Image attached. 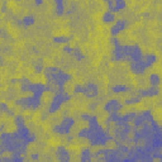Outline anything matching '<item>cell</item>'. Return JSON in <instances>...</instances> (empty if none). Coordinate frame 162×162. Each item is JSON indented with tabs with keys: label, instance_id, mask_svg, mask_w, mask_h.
<instances>
[{
	"label": "cell",
	"instance_id": "cell-1",
	"mask_svg": "<svg viewBox=\"0 0 162 162\" xmlns=\"http://www.w3.org/2000/svg\"><path fill=\"white\" fill-rule=\"evenodd\" d=\"M84 95L89 99H92V98H96L99 95V87L94 82H87V84H84Z\"/></svg>",
	"mask_w": 162,
	"mask_h": 162
},
{
	"label": "cell",
	"instance_id": "cell-2",
	"mask_svg": "<svg viewBox=\"0 0 162 162\" xmlns=\"http://www.w3.org/2000/svg\"><path fill=\"white\" fill-rule=\"evenodd\" d=\"M122 108H123V104L119 103V100H115V99H109L104 105V110L109 114L114 113V112H119Z\"/></svg>",
	"mask_w": 162,
	"mask_h": 162
},
{
	"label": "cell",
	"instance_id": "cell-3",
	"mask_svg": "<svg viewBox=\"0 0 162 162\" xmlns=\"http://www.w3.org/2000/svg\"><path fill=\"white\" fill-rule=\"evenodd\" d=\"M55 153H56V158H57L58 161H70V158H71L70 152H69L66 148H65L63 146L57 147Z\"/></svg>",
	"mask_w": 162,
	"mask_h": 162
},
{
	"label": "cell",
	"instance_id": "cell-4",
	"mask_svg": "<svg viewBox=\"0 0 162 162\" xmlns=\"http://www.w3.org/2000/svg\"><path fill=\"white\" fill-rule=\"evenodd\" d=\"M115 20H117V19H115V14H114L113 12L108 10V12H105V13L103 14V22H104V23L112 24V23H114Z\"/></svg>",
	"mask_w": 162,
	"mask_h": 162
},
{
	"label": "cell",
	"instance_id": "cell-5",
	"mask_svg": "<svg viewBox=\"0 0 162 162\" xmlns=\"http://www.w3.org/2000/svg\"><path fill=\"white\" fill-rule=\"evenodd\" d=\"M22 23H23V27L28 28V27H30V25H34L36 18H34L33 15H25V17L22 18Z\"/></svg>",
	"mask_w": 162,
	"mask_h": 162
},
{
	"label": "cell",
	"instance_id": "cell-6",
	"mask_svg": "<svg viewBox=\"0 0 162 162\" xmlns=\"http://www.w3.org/2000/svg\"><path fill=\"white\" fill-rule=\"evenodd\" d=\"M71 41L70 37H66V36H57V37H53V42L56 44H67L69 42Z\"/></svg>",
	"mask_w": 162,
	"mask_h": 162
},
{
	"label": "cell",
	"instance_id": "cell-7",
	"mask_svg": "<svg viewBox=\"0 0 162 162\" xmlns=\"http://www.w3.org/2000/svg\"><path fill=\"white\" fill-rule=\"evenodd\" d=\"M148 80H149V85L151 86H158L159 82H161V79H159L158 74H151Z\"/></svg>",
	"mask_w": 162,
	"mask_h": 162
},
{
	"label": "cell",
	"instance_id": "cell-8",
	"mask_svg": "<svg viewBox=\"0 0 162 162\" xmlns=\"http://www.w3.org/2000/svg\"><path fill=\"white\" fill-rule=\"evenodd\" d=\"M25 118L23 117V115H20V114H18V115H15L14 117V124H15V127L17 128H20V127H24L25 125Z\"/></svg>",
	"mask_w": 162,
	"mask_h": 162
},
{
	"label": "cell",
	"instance_id": "cell-9",
	"mask_svg": "<svg viewBox=\"0 0 162 162\" xmlns=\"http://www.w3.org/2000/svg\"><path fill=\"white\" fill-rule=\"evenodd\" d=\"M80 159H81V161H90V159H91V152H90L89 148H85V149L81 151Z\"/></svg>",
	"mask_w": 162,
	"mask_h": 162
},
{
	"label": "cell",
	"instance_id": "cell-10",
	"mask_svg": "<svg viewBox=\"0 0 162 162\" xmlns=\"http://www.w3.org/2000/svg\"><path fill=\"white\" fill-rule=\"evenodd\" d=\"M74 92L75 94H84V85H81V84H77V85H75L74 86Z\"/></svg>",
	"mask_w": 162,
	"mask_h": 162
},
{
	"label": "cell",
	"instance_id": "cell-11",
	"mask_svg": "<svg viewBox=\"0 0 162 162\" xmlns=\"http://www.w3.org/2000/svg\"><path fill=\"white\" fill-rule=\"evenodd\" d=\"M8 110H9L8 104L4 103V102H0V113H7Z\"/></svg>",
	"mask_w": 162,
	"mask_h": 162
}]
</instances>
